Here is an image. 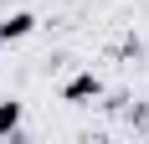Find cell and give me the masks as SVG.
Wrapping results in <instances>:
<instances>
[{"instance_id":"obj_4","label":"cell","mask_w":149,"mask_h":144,"mask_svg":"<svg viewBox=\"0 0 149 144\" xmlns=\"http://www.w3.org/2000/svg\"><path fill=\"white\" fill-rule=\"evenodd\" d=\"M144 134H149V124H144Z\"/></svg>"},{"instance_id":"obj_3","label":"cell","mask_w":149,"mask_h":144,"mask_svg":"<svg viewBox=\"0 0 149 144\" xmlns=\"http://www.w3.org/2000/svg\"><path fill=\"white\" fill-rule=\"evenodd\" d=\"M21 129V103H0V139Z\"/></svg>"},{"instance_id":"obj_2","label":"cell","mask_w":149,"mask_h":144,"mask_svg":"<svg viewBox=\"0 0 149 144\" xmlns=\"http://www.w3.org/2000/svg\"><path fill=\"white\" fill-rule=\"evenodd\" d=\"M31 26H36V15H31V10H15L10 21H0V41H21Z\"/></svg>"},{"instance_id":"obj_1","label":"cell","mask_w":149,"mask_h":144,"mask_svg":"<svg viewBox=\"0 0 149 144\" xmlns=\"http://www.w3.org/2000/svg\"><path fill=\"white\" fill-rule=\"evenodd\" d=\"M98 93H103V82H98L93 72H77L72 82L62 87V98H67V103H82V98H98Z\"/></svg>"}]
</instances>
